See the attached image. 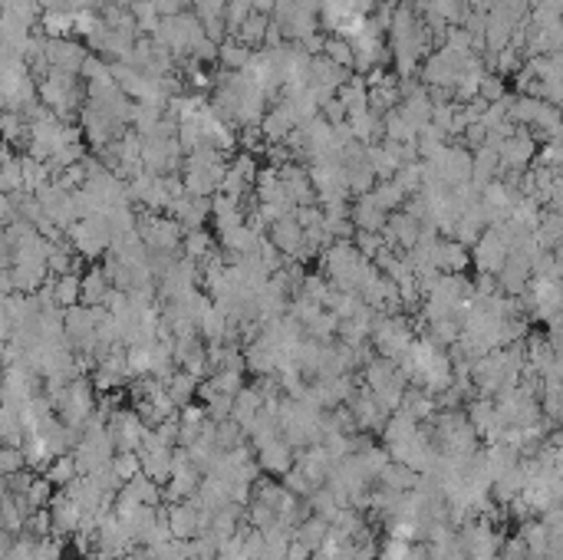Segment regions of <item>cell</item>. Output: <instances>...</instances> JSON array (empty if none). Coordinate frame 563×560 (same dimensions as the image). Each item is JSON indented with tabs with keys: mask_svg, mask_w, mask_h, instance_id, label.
<instances>
[{
	"mask_svg": "<svg viewBox=\"0 0 563 560\" xmlns=\"http://www.w3.org/2000/svg\"><path fill=\"white\" fill-rule=\"evenodd\" d=\"M326 534H330V521L326 517H304L297 528H293V538L290 540H297L300 548H306L310 554H314L320 544L326 540Z\"/></svg>",
	"mask_w": 563,
	"mask_h": 560,
	"instance_id": "9a60e30c",
	"label": "cell"
},
{
	"mask_svg": "<svg viewBox=\"0 0 563 560\" xmlns=\"http://www.w3.org/2000/svg\"><path fill=\"white\" fill-rule=\"evenodd\" d=\"M7 550H11V534L0 531V560H7Z\"/></svg>",
	"mask_w": 563,
	"mask_h": 560,
	"instance_id": "cb8c5ba5",
	"label": "cell"
},
{
	"mask_svg": "<svg viewBox=\"0 0 563 560\" xmlns=\"http://www.w3.org/2000/svg\"><path fill=\"white\" fill-rule=\"evenodd\" d=\"M386 235L396 248H412L422 237V221L415 215H392L386 218Z\"/></svg>",
	"mask_w": 563,
	"mask_h": 560,
	"instance_id": "4fadbf2b",
	"label": "cell"
},
{
	"mask_svg": "<svg viewBox=\"0 0 563 560\" xmlns=\"http://www.w3.org/2000/svg\"><path fill=\"white\" fill-rule=\"evenodd\" d=\"M435 396H428L425 389H405L402 392V399H399V406H396V412L399 416H405V419H412V422H425L428 416H435Z\"/></svg>",
	"mask_w": 563,
	"mask_h": 560,
	"instance_id": "8fae6325",
	"label": "cell"
},
{
	"mask_svg": "<svg viewBox=\"0 0 563 560\" xmlns=\"http://www.w3.org/2000/svg\"><path fill=\"white\" fill-rule=\"evenodd\" d=\"M66 235H69V248L89 260L102 258L109 251V244H112V231H109V225L99 215L77 218L73 225L66 227Z\"/></svg>",
	"mask_w": 563,
	"mask_h": 560,
	"instance_id": "7a4b0ae2",
	"label": "cell"
},
{
	"mask_svg": "<svg viewBox=\"0 0 563 560\" xmlns=\"http://www.w3.org/2000/svg\"><path fill=\"white\" fill-rule=\"evenodd\" d=\"M409 554H412V540L389 538L382 544L379 554H376V560H409Z\"/></svg>",
	"mask_w": 563,
	"mask_h": 560,
	"instance_id": "44dd1931",
	"label": "cell"
},
{
	"mask_svg": "<svg viewBox=\"0 0 563 560\" xmlns=\"http://www.w3.org/2000/svg\"><path fill=\"white\" fill-rule=\"evenodd\" d=\"M40 27H44L46 40H63L66 33H73V13L60 11V7L40 11Z\"/></svg>",
	"mask_w": 563,
	"mask_h": 560,
	"instance_id": "2e32d148",
	"label": "cell"
},
{
	"mask_svg": "<svg viewBox=\"0 0 563 560\" xmlns=\"http://www.w3.org/2000/svg\"><path fill=\"white\" fill-rule=\"evenodd\" d=\"M46 511H50V531H53L56 538H73V534L79 531V524H83V515H79V507L73 505V501H69L63 491L50 498Z\"/></svg>",
	"mask_w": 563,
	"mask_h": 560,
	"instance_id": "ba28073f",
	"label": "cell"
},
{
	"mask_svg": "<svg viewBox=\"0 0 563 560\" xmlns=\"http://www.w3.org/2000/svg\"><path fill=\"white\" fill-rule=\"evenodd\" d=\"M254 462L260 465V472L271 474H287L293 468V445L283 435H273L271 442H264L260 449H254Z\"/></svg>",
	"mask_w": 563,
	"mask_h": 560,
	"instance_id": "52a82bcc",
	"label": "cell"
},
{
	"mask_svg": "<svg viewBox=\"0 0 563 560\" xmlns=\"http://www.w3.org/2000/svg\"><path fill=\"white\" fill-rule=\"evenodd\" d=\"M13 218V198L7 192H0V221Z\"/></svg>",
	"mask_w": 563,
	"mask_h": 560,
	"instance_id": "603a6c76",
	"label": "cell"
},
{
	"mask_svg": "<svg viewBox=\"0 0 563 560\" xmlns=\"http://www.w3.org/2000/svg\"><path fill=\"white\" fill-rule=\"evenodd\" d=\"M109 465H112V472L119 474L122 485H126L129 478H135V474L142 472V468H139V455H135V452H116Z\"/></svg>",
	"mask_w": 563,
	"mask_h": 560,
	"instance_id": "ffe728a7",
	"label": "cell"
},
{
	"mask_svg": "<svg viewBox=\"0 0 563 560\" xmlns=\"http://www.w3.org/2000/svg\"><path fill=\"white\" fill-rule=\"evenodd\" d=\"M116 291L112 280L102 268L89 270L86 277H79V301H86V307H102L109 301V293Z\"/></svg>",
	"mask_w": 563,
	"mask_h": 560,
	"instance_id": "7c38bea8",
	"label": "cell"
},
{
	"mask_svg": "<svg viewBox=\"0 0 563 560\" xmlns=\"http://www.w3.org/2000/svg\"><path fill=\"white\" fill-rule=\"evenodd\" d=\"M217 60H221V66L228 73H241L250 60V46L241 44V40H228V44H221V50H217Z\"/></svg>",
	"mask_w": 563,
	"mask_h": 560,
	"instance_id": "ac0fdd59",
	"label": "cell"
},
{
	"mask_svg": "<svg viewBox=\"0 0 563 560\" xmlns=\"http://www.w3.org/2000/svg\"><path fill=\"white\" fill-rule=\"evenodd\" d=\"M349 416L356 422V429H366V432H379L386 425V409H382L379 402L372 399V392H356V396H349Z\"/></svg>",
	"mask_w": 563,
	"mask_h": 560,
	"instance_id": "30bf717a",
	"label": "cell"
},
{
	"mask_svg": "<svg viewBox=\"0 0 563 560\" xmlns=\"http://www.w3.org/2000/svg\"><path fill=\"white\" fill-rule=\"evenodd\" d=\"M50 485H69L73 478H77V462H73V455H56L53 462L46 465V474H44Z\"/></svg>",
	"mask_w": 563,
	"mask_h": 560,
	"instance_id": "d6986e66",
	"label": "cell"
},
{
	"mask_svg": "<svg viewBox=\"0 0 563 560\" xmlns=\"http://www.w3.org/2000/svg\"><path fill=\"white\" fill-rule=\"evenodd\" d=\"M372 343L379 350L382 359H399L409 343L415 340L412 336V326L402 320V317H379V320H372Z\"/></svg>",
	"mask_w": 563,
	"mask_h": 560,
	"instance_id": "3957f363",
	"label": "cell"
},
{
	"mask_svg": "<svg viewBox=\"0 0 563 560\" xmlns=\"http://www.w3.org/2000/svg\"><path fill=\"white\" fill-rule=\"evenodd\" d=\"M184 248H188V254H192V258H208L215 244H211V237H208L205 231L198 227V231H192V235L184 237Z\"/></svg>",
	"mask_w": 563,
	"mask_h": 560,
	"instance_id": "7402d4cb",
	"label": "cell"
},
{
	"mask_svg": "<svg viewBox=\"0 0 563 560\" xmlns=\"http://www.w3.org/2000/svg\"><path fill=\"white\" fill-rule=\"evenodd\" d=\"M162 383V389H165V396L172 399V406L175 409H182V406H188L192 399H195V392H198V379L192 376V373H168L165 379H159Z\"/></svg>",
	"mask_w": 563,
	"mask_h": 560,
	"instance_id": "5bb4252c",
	"label": "cell"
},
{
	"mask_svg": "<svg viewBox=\"0 0 563 560\" xmlns=\"http://www.w3.org/2000/svg\"><path fill=\"white\" fill-rule=\"evenodd\" d=\"M510 254V244H508V235L501 231V225L487 227L485 235L475 241V264L481 274H498L504 268V260Z\"/></svg>",
	"mask_w": 563,
	"mask_h": 560,
	"instance_id": "8992f818",
	"label": "cell"
},
{
	"mask_svg": "<svg viewBox=\"0 0 563 560\" xmlns=\"http://www.w3.org/2000/svg\"><path fill=\"white\" fill-rule=\"evenodd\" d=\"M53 409L60 412V422L69 425V429L83 432L86 429V422L93 419V412H96V396H93V383L83 376L69 379L53 399Z\"/></svg>",
	"mask_w": 563,
	"mask_h": 560,
	"instance_id": "6da1fadb",
	"label": "cell"
},
{
	"mask_svg": "<svg viewBox=\"0 0 563 560\" xmlns=\"http://www.w3.org/2000/svg\"><path fill=\"white\" fill-rule=\"evenodd\" d=\"M106 435L112 439L116 452H135L145 435V422L139 419V412L132 409H112L106 416Z\"/></svg>",
	"mask_w": 563,
	"mask_h": 560,
	"instance_id": "5b68a950",
	"label": "cell"
},
{
	"mask_svg": "<svg viewBox=\"0 0 563 560\" xmlns=\"http://www.w3.org/2000/svg\"><path fill=\"white\" fill-rule=\"evenodd\" d=\"M468 425L475 429V435L481 439L485 435V442H498L504 425H501L498 412H494V402L491 399H475L471 406H468Z\"/></svg>",
	"mask_w": 563,
	"mask_h": 560,
	"instance_id": "9c48e42d",
	"label": "cell"
},
{
	"mask_svg": "<svg viewBox=\"0 0 563 560\" xmlns=\"http://www.w3.org/2000/svg\"><path fill=\"white\" fill-rule=\"evenodd\" d=\"M208 511L201 505H198L195 498H188V501H175L172 507H168V515H165V521H168V531H172L175 540H192L198 538V534H205L208 528Z\"/></svg>",
	"mask_w": 563,
	"mask_h": 560,
	"instance_id": "277c9868",
	"label": "cell"
},
{
	"mask_svg": "<svg viewBox=\"0 0 563 560\" xmlns=\"http://www.w3.org/2000/svg\"><path fill=\"white\" fill-rule=\"evenodd\" d=\"M116 560H145L142 554H122V557H116Z\"/></svg>",
	"mask_w": 563,
	"mask_h": 560,
	"instance_id": "d4e9b609",
	"label": "cell"
},
{
	"mask_svg": "<svg viewBox=\"0 0 563 560\" xmlns=\"http://www.w3.org/2000/svg\"><path fill=\"white\" fill-rule=\"evenodd\" d=\"M50 498H53V485L46 482L44 474H40V478L33 474V482L27 485V491L20 495V501H23L27 511H44V507L50 505Z\"/></svg>",
	"mask_w": 563,
	"mask_h": 560,
	"instance_id": "e0dca14e",
	"label": "cell"
}]
</instances>
